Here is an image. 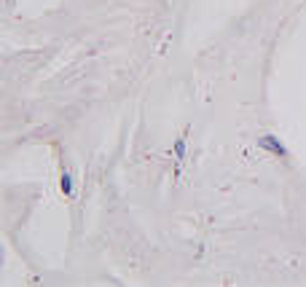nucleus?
Here are the masks:
<instances>
[{"label": "nucleus", "mask_w": 306, "mask_h": 287, "mask_svg": "<svg viewBox=\"0 0 306 287\" xmlns=\"http://www.w3.org/2000/svg\"><path fill=\"white\" fill-rule=\"evenodd\" d=\"M261 145H263V148H274L277 153H280V156H285V148H282V142H277L271 135H269V137H263V142H261Z\"/></svg>", "instance_id": "1"}, {"label": "nucleus", "mask_w": 306, "mask_h": 287, "mask_svg": "<svg viewBox=\"0 0 306 287\" xmlns=\"http://www.w3.org/2000/svg\"><path fill=\"white\" fill-rule=\"evenodd\" d=\"M62 190H65V196H70V177L68 175L62 177Z\"/></svg>", "instance_id": "2"}]
</instances>
